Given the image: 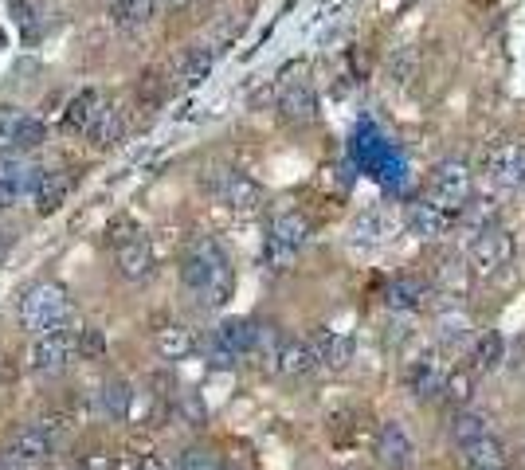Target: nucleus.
Instances as JSON below:
<instances>
[{"instance_id":"nucleus-10","label":"nucleus","mask_w":525,"mask_h":470,"mask_svg":"<svg viewBox=\"0 0 525 470\" xmlns=\"http://www.w3.org/2000/svg\"><path fill=\"white\" fill-rule=\"evenodd\" d=\"M514 255V239L502 232V228H490L471 239V267L478 275H498Z\"/></svg>"},{"instance_id":"nucleus-39","label":"nucleus","mask_w":525,"mask_h":470,"mask_svg":"<svg viewBox=\"0 0 525 470\" xmlns=\"http://www.w3.org/2000/svg\"><path fill=\"white\" fill-rule=\"evenodd\" d=\"M177 470H224L208 451H185L181 455V463H177Z\"/></svg>"},{"instance_id":"nucleus-40","label":"nucleus","mask_w":525,"mask_h":470,"mask_svg":"<svg viewBox=\"0 0 525 470\" xmlns=\"http://www.w3.org/2000/svg\"><path fill=\"white\" fill-rule=\"evenodd\" d=\"M181 412H185V420H189L192 427H200V423H204V404H200L192 392L185 396V400H181Z\"/></svg>"},{"instance_id":"nucleus-41","label":"nucleus","mask_w":525,"mask_h":470,"mask_svg":"<svg viewBox=\"0 0 525 470\" xmlns=\"http://www.w3.org/2000/svg\"><path fill=\"white\" fill-rule=\"evenodd\" d=\"M79 470H114V463H110L106 455H91V459H87V463H83Z\"/></svg>"},{"instance_id":"nucleus-11","label":"nucleus","mask_w":525,"mask_h":470,"mask_svg":"<svg viewBox=\"0 0 525 470\" xmlns=\"http://www.w3.org/2000/svg\"><path fill=\"white\" fill-rule=\"evenodd\" d=\"M443 380H447V369H443V361H439L435 353H420V357H412L408 369H404V384H408V392L420 396V400L439 396V392H443Z\"/></svg>"},{"instance_id":"nucleus-27","label":"nucleus","mask_w":525,"mask_h":470,"mask_svg":"<svg viewBox=\"0 0 525 470\" xmlns=\"http://www.w3.org/2000/svg\"><path fill=\"white\" fill-rule=\"evenodd\" d=\"M153 16H157V0H114V8H110V20L126 32L145 28Z\"/></svg>"},{"instance_id":"nucleus-44","label":"nucleus","mask_w":525,"mask_h":470,"mask_svg":"<svg viewBox=\"0 0 525 470\" xmlns=\"http://www.w3.org/2000/svg\"><path fill=\"white\" fill-rule=\"evenodd\" d=\"M173 4H189V0H173Z\"/></svg>"},{"instance_id":"nucleus-38","label":"nucleus","mask_w":525,"mask_h":470,"mask_svg":"<svg viewBox=\"0 0 525 470\" xmlns=\"http://www.w3.org/2000/svg\"><path fill=\"white\" fill-rule=\"evenodd\" d=\"M20 110H12V106H4L0 110V149L4 153H12V138H16V126H20Z\"/></svg>"},{"instance_id":"nucleus-4","label":"nucleus","mask_w":525,"mask_h":470,"mask_svg":"<svg viewBox=\"0 0 525 470\" xmlns=\"http://www.w3.org/2000/svg\"><path fill=\"white\" fill-rule=\"evenodd\" d=\"M204 185H208V192L220 204H228L232 212H259L263 208V188L255 185L251 177L236 173V169H208Z\"/></svg>"},{"instance_id":"nucleus-12","label":"nucleus","mask_w":525,"mask_h":470,"mask_svg":"<svg viewBox=\"0 0 525 470\" xmlns=\"http://www.w3.org/2000/svg\"><path fill=\"white\" fill-rule=\"evenodd\" d=\"M279 114L290 126H306L318 118V94L310 91V83L302 79H290L287 87L279 91Z\"/></svg>"},{"instance_id":"nucleus-26","label":"nucleus","mask_w":525,"mask_h":470,"mask_svg":"<svg viewBox=\"0 0 525 470\" xmlns=\"http://www.w3.org/2000/svg\"><path fill=\"white\" fill-rule=\"evenodd\" d=\"M122 130H126V114H122V106L118 102H102V110H98L95 126L87 130V138L98 141V145H114V141L122 138Z\"/></svg>"},{"instance_id":"nucleus-19","label":"nucleus","mask_w":525,"mask_h":470,"mask_svg":"<svg viewBox=\"0 0 525 470\" xmlns=\"http://www.w3.org/2000/svg\"><path fill=\"white\" fill-rule=\"evenodd\" d=\"M310 345H314L318 365H326V369H334V373H341V369L353 361V337H345V333H337V329H318Z\"/></svg>"},{"instance_id":"nucleus-5","label":"nucleus","mask_w":525,"mask_h":470,"mask_svg":"<svg viewBox=\"0 0 525 470\" xmlns=\"http://www.w3.org/2000/svg\"><path fill=\"white\" fill-rule=\"evenodd\" d=\"M310 239V224H306V216H298V212H283V216H275L271 220V235H267V247H263V259H267V267H287L290 259H294V251H302V243Z\"/></svg>"},{"instance_id":"nucleus-9","label":"nucleus","mask_w":525,"mask_h":470,"mask_svg":"<svg viewBox=\"0 0 525 470\" xmlns=\"http://www.w3.org/2000/svg\"><path fill=\"white\" fill-rule=\"evenodd\" d=\"M44 169H36L24 157H0V208L16 204V200H32V188L40 181Z\"/></svg>"},{"instance_id":"nucleus-13","label":"nucleus","mask_w":525,"mask_h":470,"mask_svg":"<svg viewBox=\"0 0 525 470\" xmlns=\"http://www.w3.org/2000/svg\"><path fill=\"white\" fill-rule=\"evenodd\" d=\"M412 455H416V447H412V439H408V431L400 427V423H381V431H377V459H381L388 470H408L412 467Z\"/></svg>"},{"instance_id":"nucleus-34","label":"nucleus","mask_w":525,"mask_h":470,"mask_svg":"<svg viewBox=\"0 0 525 470\" xmlns=\"http://www.w3.org/2000/svg\"><path fill=\"white\" fill-rule=\"evenodd\" d=\"M75 353H83V357H102L106 353V337H102V329H95V326H87V329H79L75 333Z\"/></svg>"},{"instance_id":"nucleus-18","label":"nucleus","mask_w":525,"mask_h":470,"mask_svg":"<svg viewBox=\"0 0 525 470\" xmlns=\"http://www.w3.org/2000/svg\"><path fill=\"white\" fill-rule=\"evenodd\" d=\"M224 353H232V357H247V353H255V345H259V326L255 322H247V318H228V322H220L216 326V337H212Z\"/></svg>"},{"instance_id":"nucleus-42","label":"nucleus","mask_w":525,"mask_h":470,"mask_svg":"<svg viewBox=\"0 0 525 470\" xmlns=\"http://www.w3.org/2000/svg\"><path fill=\"white\" fill-rule=\"evenodd\" d=\"M12 243H16V235H12V232H0V263L8 259V251H12Z\"/></svg>"},{"instance_id":"nucleus-2","label":"nucleus","mask_w":525,"mask_h":470,"mask_svg":"<svg viewBox=\"0 0 525 470\" xmlns=\"http://www.w3.org/2000/svg\"><path fill=\"white\" fill-rule=\"evenodd\" d=\"M67 431V420H40V423H28L24 431L12 435V443L0 451V470H24L32 463H44L55 443L63 439Z\"/></svg>"},{"instance_id":"nucleus-35","label":"nucleus","mask_w":525,"mask_h":470,"mask_svg":"<svg viewBox=\"0 0 525 470\" xmlns=\"http://www.w3.org/2000/svg\"><path fill=\"white\" fill-rule=\"evenodd\" d=\"M490 228H494V208H490V204H486V208H482V204H471V208H467V220H463V232L475 239V235L490 232Z\"/></svg>"},{"instance_id":"nucleus-31","label":"nucleus","mask_w":525,"mask_h":470,"mask_svg":"<svg viewBox=\"0 0 525 470\" xmlns=\"http://www.w3.org/2000/svg\"><path fill=\"white\" fill-rule=\"evenodd\" d=\"M482 435H490V420L482 416V412H459L455 423H451V439L459 443V447H467V443H475Z\"/></svg>"},{"instance_id":"nucleus-37","label":"nucleus","mask_w":525,"mask_h":470,"mask_svg":"<svg viewBox=\"0 0 525 470\" xmlns=\"http://www.w3.org/2000/svg\"><path fill=\"white\" fill-rule=\"evenodd\" d=\"M416 63H420L416 47H400V51H396V59H392V79H396V83H408V79H412V71H416Z\"/></svg>"},{"instance_id":"nucleus-24","label":"nucleus","mask_w":525,"mask_h":470,"mask_svg":"<svg viewBox=\"0 0 525 470\" xmlns=\"http://www.w3.org/2000/svg\"><path fill=\"white\" fill-rule=\"evenodd\" d=\"M463 459H467V470H506V451H502V443L494 439V431L475 439V443H467V447H463Z\"/></svg>"},{"instance_id":"nucleus-6","label":"nucleus","mask_w":525,"mask_h":470,"mask_svg":"<svg viewBox=\"0 0 525 470\" xmlns=\"http://www.w3.org/2000/svg\"><path fill=\"white\" fill-rule=\"evenodd\" d=\"M71 357H75V329H67V322H63V326H51L36 333L28 365L36 373H59Z\"/></svg>"},{"instance_id":"nucleus-45","label":"nucleus","mask_w":525,"mask_h":470,"mask_svg":"<svg viewBox=\"0 0 525 470\" xmlns=\"http://www.w3.org/2000/svg\"><path fill=\"white\" fill-rule=\"evenodd\" d=\"M0 47H4V32H0Z\"/></svg>"},{"instance_id":"nucleus-15","label":"nucleus","mask_w":525,"mask_h":470,"mask_svg":"<svg viewBox=\"0 0 525 470\" xmlns=\"http://www.w3.org/2000/svg\"><path fill=\"white\" fill-rule=\"evenodd\" d=\"M114 267H118V275L126 282L145 279L149 267H153V247H149V239H142V235L122 239V243H118V255H114Z\"/></svg>"},{"instance_id":"nucleus-33","label":"nucleus","mask_w":525,"mask_h":470,"mask_svg":"<svg viewBox=\"0 0 525 470\" xmlns=\"http://www.w3.org/2000/svg\"><path fill=\"white\" fill-rule=\"evenodd\" d=\"M48 138V130H44V122L40 118H20V126H16V138H12V153H28V149H40Z\"/></svg>"},{"instance_id":"nucleus-22","label":"nucleus","mask_w":525,"mask_h":470,"mask_svg":"<svg viewBox=\"0 0 525 470\" xmlns=\"http://www.w3.org/2000/svg\"><path fill=\"white\" fill-rule=\"evenodd\" d=\"M102 102H106V98H102L98 91H79L75 98H71V106L63 110V126L87 138V130L95 126L98 110H102Z\"/></svg>"},{"instance_id":"nucleus-28","label":"nucleus","mask_w":525,"mask_h":470,"mask_svg":"<svg viewBox=\"0 0 525 470\" xmlns=\"http://www.w3.org/2000/svg\"><path fill=\"white\" fill-rule=\"evenodd\" d=\"M471 318L463 314V310H443L439 318H435V337H439V345H451V349H459L463 341H471Z\"/></svg>"},{"instance_id":"nucleus-16","label":"nucleus","mask_w":525,"mask_h":470,"mask_svg":"<svg viewBox=\"0 0 525 470\" xmlns=\"http://www.w3.org/2000/svg\"><path fill=\"white\" fill-rule=\"evenodd\" d=\"M212 63H216V47L212 44L185 47L181 59H177V67H173V83H177V87H196V83H204L208 71H212Z\"/></svg>"},{"instance_id":"nucleus-20","label":"nucleus","mask_w":525,"mask_h":470,"mask_svg":"<svg viewBox=\"0 0 525 470\" xmlns=\"http://www.w3.org/2000/svg\"><path fill=\"white\" fill-rule=\"evenodd\" d=\"M424 302H428V282L424 279L404 275V279H392L384 286V306H388L392 314H412V310H420Z\"/></svg>"},{"instance_id":"nucleus-1","label":"nucleus","mask_w":525,"mask_h":470,"mask_svg":"<svg viewBox=\"0 0 525 470\" xmlns=\"http://www.w3.org/2000/svg\"><path fill=\"white\" fill-rule=\"evenodd\" d=\"M181 282L200 306L216 310L232 298L236 275H232V263H228L224 247L208 235H196L189 243V251H185V263H181Z\"/></svg>"},{"instance_id":"nucleus-3","label":"nucleus","mask_w":525,"mask_h":470,"mask_svg":"<svg viewBox=\"0 0 525 470\" xmlns=\"http://www.w3.org/2000/svg\"><path fill=\"white\" fill-rule=\"evenodd\" d=\"M67 318H71V298L59 282H40L20 298V322H24L28 333L63 326Z\"/></svg>"},{"instance_id":"nucleus-32","label":"nucleus","mask_w":525,"mask_h":470,"mask_svg":"<svg viewBox=\"0 0 525 470\" xmlns=\"http://www.w3.org/2000/svg\"><path fill=\"white\" fill-rule=\"evenodd\" d=\"M467 267H463V259L459 255H443L439 259V267H435V282L443 286V290H451V294H463L467 290Z\"/></svg>"},{"instance_id":"nucleus-43","label":"nucleus","mask_w":525,"mask_h":470,"mask_svg":"<svg viewBox=\"0 0 525 470\" xmlns=\"http://www.w3.org/2000/svg\"><path fill=\"white\" fill-rule=\"evenodd\" d=\"M138 470H169L157 455H142V463H138Z\"/></svg>"},{"instance_id":"nucleus-30","label":"nucleus","mask_w":525,"mask_h":470,"mask_svg":"<svg viewBox=\"0 0 525 470\" xmlns=\"http://www.w3.org/2000/svg\"><path fill=\"white\" fill-rule=\"evenodd\" d=\"M502 361H506V341L498 333H482L475 341V369L494 373V369H502Z\"/></svg>"},{"instance_id":"nucleus-21","label":"nucleus","mask_w":525,"mask_h":470,"mask_svg":"<svg viewBox=\"0 0 525 470\" xmlns=\"http://www.w3.org/2000/svg\"><path fill=\"white\" fill-rule=\"evenodd\" d=\"M275 373L283 376H310L318 369V357H314V345L310 341H279L275 349Z\"/></svg>"},{"instance_id":"nucleus-8","label":"nucleus","mask_w":525,"mask_h":470,"mask_svg":"<svg viewBox=\"0 0 525 470\" xmlns=\"http://www.w3.org/2000/svg\"><path fill=\"white\" fill-rule=\"evenodd\" d=\"M486 177L502 188H522L525 177V145H514V141H498L486 149Z\"/></svg>"},{"instance_id":"nucleus-29","label":"nucleus","mask_w":525,"mask_h":470,"mask_svg":"<svg viewBox=\"0 0 525 470\" xmlns=\"http://www.w3.org/2000/svg\"><path fill=\"white\" fill-rule=\"evenodd\" d=\"M130 404H134V388L126 380H106L102 384V412L110 420H126L130 416Z\"/></svg>"},{"instance_id":"nucleus-7","label":"nucleus","mask_w":525,"mask_h":470,"mask_svg":"<svg viewBox=\"0 0 525 470\" xmlns=\"http://www.w3.org/2000/svg\"><path fill=\"white\" fill-rule=\"evenodd\" d=\"M431 200H439L443 208H467V200H471V169L459 157L435 165V173H431Z\"/></svg>"},{"instance_id":"nucleus-17","label":"nucleus","mask_w":525,"mask_h":470,"mask_svg":"<svg viewBox=\"0 0 525 470\" xmlns=\"http://www.w3.org/2000/svg\"><path fill=\"white\" fill-rule=\"evenodd\" d=\"M408 228L420 239H439L451 228V208H443L439 200H416L408 208Z\"/></svg>"},{"instance_id":"nucleus-23","label":"nucleus","mask_w":525,"mask_h":470,"mask_svg":"<svg viewBox=\"0 0 525 470\" xmlns=\"http://www.w3.org/2000/svg\"><path fill=\"white\" fill-rule=\"evenodd\" d=\"M67 192H71V181L63 173H55V169H44L36 188H32V204L40 208V216H51L67 200Z\"/></svg>"},{"instance_id":"nucleus-25","label":"nucleus","mask_w":525,"mask_h":470,"mask_svg":"<svg viewBox=\"0 0 525 470\" xmlns=\"http://www.w3.org/2000/svg\"><path fill=\"white\" fill-rule=\"evenodd\" d=\"M153 341H157V353L165 361H185L192 349H196V333L189 326H161Z\"/></svg>"},{"instance_id":"nucleus-36","label":"nucleus","mask_w":525,"mask_h":470,"mask_svg":"<svg viewBox=\"0 0 525 470\" xmlns=\"http://www.w3.org/2000/svg\"><path fill=\"white\" fill-rule=\"evenodd\" d=\"M443 400H455V404H463V400H471V376L467 373H447L443 380V392H439Z\"/></svg>"},{"instance_id":"nucleus-14","label":"nucleus","mask_w":525,"mask_h":470,"mask_svg":"<svg viewBox=\"0 0 525 470\" xmlns=\"http://www.w3.org/2000/svg\"><path fill=\"white\" fill-rule=\"evenodd\" d=\"M400 228V220L388 212V208H365L357 220H353V228H349V239L357 243V247H377L384 239H392Z\"/></svg>"}]
</instances>
